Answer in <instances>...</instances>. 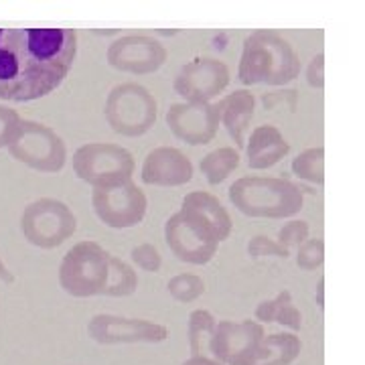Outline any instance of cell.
Here are the masks:
<instances>
[{
    "label": "cell",
    "instance_id": "35",
    "mask_svg": "<svg viewBox=\"0 0 365 365\" xmlns=\"http://www.w3.org/2000/svg\"><path fill=\"white\" fill-rule=\"evenodd\" d=\"M323 284H325V280L321 278V280H319V290H317V302H319L321 309H323Z\"/></svg>",
    "mask_w": 365,
    "mask_h": 365
},
{
    "label": "cell",
    "instance_id": "25",
    "mask_svg": "<svg viewBox=\"0 0 365 365\" xmlns=\"http://www.w3.org/2000/svg\"><path fill=\"white\" fill-rule=\"evenodd\" d=\"M167 290L177 302H193L205 294V282L197 274H177L167 284Z\"/></svg>",
    "mask_w": 365,
    "mask_h": 365
},
{
    "label": "cell",
    "instance_id": "32",
    "mask_svg": "<svg viewBox=\"0 0 365 365\" xmlns=\"http://www.w3.org/2000/svg\"><path fill=\"white\" fill-rule=\"evenodd\" d=\"M307 81L314 90H323L325 86V55L323 53L314 55L311 59V63L307 67Z\"/></svg>",
    "mask_w": 365,
    "mask_h": 365
},
{
    "label": "cell",
    "instance_id": "10",
    "mask_svg": "<svg viewBox=\"0 0 365 365\" xmlns=\"http://www.w3.org/2000/svg\"><path fill=\"white\" fill-rule=\"evenodd\" d=\"M91 205L98 220L112 230H130L143 223L148 211V199L144 191L132 181L93 187Z\"/></svg>",
    "mask_w": 365,
    "mask_h": 365
},
{
    "label": "cell",
    "instance_id": "1",
    "mask_svg": "<svg viewBox=\"0 0 365 365\" xmlns=\"http://www.w3.org/2000/svg\"><path fill=\"white\" fill-rule=\"evenodd\" d=\"M76 57V29H0V100L21 104L49 96Z\"/></svg>",
    "mask_w": 365,
    "mask_h": 365
},
{
    "label": "cell",
    "instance_id": "18",
    "mask_svg": "<svg viewBox=\"0 0 365 365\" xmlns=\"http://www.w3.org/2000/svg\"><path fill=\"white\" fill-rule=\"evenodd\" d=\"M290 153V143L284 134L272 124H262L252 132L248 144H246V157L248 167L254 170L270 169L278 165Z\"/></svg>",
    "mask_w": 365,
    "mask_h": 365
},
{
    "label": "cell",
    "instance_id": "26",
    "mask_svg": "<svg viewBox=\"0 0 365 365\" xmlns=\"http://www.w3.org/2000/svg\"><path fill=\"white\" fill-rule=\"evenodd\" d=\"M325 262V244L323 240H307L299 246L297 266L300 270H317Z\"/></svg>",
    "mask_w": 365,
    "mask_h": 365
},
{
    "label": "cell",
    "instance_id": "6",
    "mask_svg": "<svg viewBox=\"0 0 365 365\" xmlns=\"http://www.w3.org/2000/svg\"><path fill=\"white\" fill-rule=\"evenodd\" d=\"M157 112L158 106L155 96L136 81L118 83L106 98V122L120 136H144L155 126Z\"/></svg>",
    "mask_w": 365,
    "mask_h": 365
},
{
    "label": "cell",
    "instance_id": "9",
    "mask_svg": "<svg viewBox=\"0 0 365 365\" xmlns=\"http://www.w3.org/2000/svg\"><path fill=\"white\" fill-rule=\"evenodd\" d=\"M136 160L128 148L112 143H90L73 153V173L91 187L130 181Z\"/></svg>",
    "mask_w": 365,
    "mask_h": 365
},
{
    "label": "cell",
    "instance_id": "30",
    "mask_svg": "<svg viewBox=\"0 0 365 365\" xmlns=\"http://www.w3.org/2000/svg\"><path fill=\"white\" fill-rule=\"evenodd\" d=\"M21 120L23 118L19 116L16 110L9 106H0V148H6L11 144Z\"/></svg>",
    "mask_w": 365,
    "mask_h": 365
},
{
    "label": "cell",
    "instance_id": "19",
    "mask_svg": "<svg viewBox=\"0 0 365 365\" xmlns=\"http://www.w3.org/2000/svg\"><path fill=\"white\" fill-rule=\"evenodd\" d=\"M300 351L302 343L294 333H274L268 337L264 335L246 357L232 365H290L297 361Z\"/></svg>",
    "mask_w": 365,
    "mask_h": 365
},
{
    "label": "cell",
    "instance_id": "13",
    "mask_svg": "<svg viewBox=\"0 0 365 365\" xmlns=\"http://www.w3.org/2000/svg\"><path fill=\"white\" fill-rule=\"evenodd\" d=\"M167 47L148 35H124L116 39L106 53L108 63L124 73L148 76L167 63Z\"/></svg>",
    "mask_w": 365,
    "mask_h": 365
},
{
    "label": "cell",
    "instance_id": "23",
    "mask_svg": "<svg viewBox=\"0 0 365 365\" xmlns=\"http://www.w3.org/2000/svg\"><path fill=\"white\" fill-rule=\"evenodd\" d=\"M290 167L300 181L323 185L325 182V148L313 146V148L302 150L299 157L292 160Z\"/></svg>",
    "mask_w": 365,
    "mask_h": 365
},
{
    "label": "cell",
    "instance_id": "7",
    "mask_svg": "<svg viewBox=\"0 0 365 365\" xmlns=\"http://www.w3.org/2000/svg\"><path fill=\"white\" fill-rule=\"evenodd\" d=\"M6 148L14 160L39 173H59L67 163L63 138L47 124L35 120H21Z\"/></svg>",
    "mask_w": 365,
    "mask_h": 365
},
{
    "label": "cell",
    "instance_id": "29",
    "mask_svg": "<svg viewBox=\"0 0 365 365\" xmlns=\"http://www.w3.org/2000/svg\"><path fill=\"white\" fill-rule=\"evenodd\" d=\"M130 260L146 272H158L163 266V256L153 244H140V246L132 248Z\"/></svg>",
    "mask_w": 365,
    "mask_h": 365
},
{
    "label": "cell",
    "instance_id": "8",
    "mask_svg": "<svg viewBox=\"0 0 365 365\" xmlns=\"http://www.w3.org/2000/svg\"><path fill=\"white\" fill-rule=\"evenodd\" d=\"M21 232L31 246L53 250L78 232V217L63 201L43 197L23 209Z\"/></svg>",
    "mask_w": 365,
    "mask_h": 365
},
{
    "label": "cell",
    "instance_id": "28",
    "mask_svg": "<svg viewBox=\"0 0 365 365\" xmlns=\"http://www.w3.org/2000/svg\"><path fill=\"white\" fill-rule=\"evenodd\" d=\"M248 254L254 260H260V258H288V252L284 246H280L276 240H270L268 235H254L248 242Z\"/></svg>",
    "mask_w": 365,
    "mask_h": 365
},
{
    "label": "cell",
    "instance_id": "27",
    "mask_svg": "<svg viewBox=\"0 0 365 365\" xmlns=\"http://www.w3.org/2000/svg\"><path fill=\"white\" fill-rule=\"evenodd\" d=\"M311 234V225L309 222L302 220H292V222L284 223V227H280L278 232V244L284 246L290 252V248H299L300 244H304Z\"/></svg>",
    "mask_w": 365,
    "mask_h": 365
},
{
    "label": "cell",
    "instance_id": "4",
    "mask_svg": "<svg viewBox=\"0 0 365 365\" xmlns=\"http://www.w3.org/2000/svg\"><path fill=\"white\" fill-rule=\"evenodd\" d=\"M230 201L248 217L284 220L304 205L302 187L278 177H242L227 191Z\"/></svg>",
    "mask_w": 365,
    "mask_h": 365
},
{
    "label": "cell",
    "instance_id": "24",
    "mask_svg": "<svg viewBox=\"0 0 365 365\" xmlns=\"http://www.w3.org/2000/svg\"><path fill=\"white\" fill-rule=\"evenodd\" d=\"M138 288V276L130 264L112 256V268H110V284L106 297H130Z\"/></svg>",
    "mask_w": 365,
    "mask_h": 365
},
{
    "label": "cell",
    "instance_id": "14",
    "mask_svg": "<svg viewBox=\"0 0 365 365\" xmlns=\"http://www.w3.org/2000/svg\"><path fill=\"white\" fill-rule=\"evenodd\" d=\"M165 120L175 138L191 146L209 144L220 130V112L215 104H170Z\"/></svg>",
    "mask_w": 365,
    "mask_h": 365
},
{
    "label": "cell",
    "instance_id": "16",
    "mask_svg": "<svg viewBox=\"0 0 365 365\" xmlns=\"http://www.w3.org/2000/svg\"><path fill=\"white\" fill-rule=\"evenodd\" d=\"M140 179L153 187H181L193 179V163L175 146H157L144 158Z\"/></svg>",
    "mask_w": 365,
    "mask_h": 365
},
{
    "label": "cell",
    "instance_id": "17",
    "mask_svg": "<svg viewBox=\"0 0 365 365\" xmlns=\"http://www.w3.org/2000/svg\"><path fill=\"white\" fill-rule=\"evenodd\" d=\"M220 112V124L227 130L237 148L246 146V132L256 110V98L248 90H235L215 104Z\"/></svg>",
    "mask_w": 365,
    "mask_h": 365
},
{
    "label": "cell",
    "instance_id": "5",
    "mask_svg": "<svg viewBox=\"0 0 365 365\" xmlns=\"http://www.w3.org/2000/svg\"><path fill=\"white\" fill-rule=\"evenodd\" d=\"M112 254L98 242L83 240L67 250L59 266V284L69 297H106L110 284Z\"/></svg>",
    "mask_w": 365,
    "mask_h": 365
},
{
    "label": "cell",
    "instance_id": "11",
    "mask_svg": "<svg viewBox=\"0 0 365 365\" xmlns=\"http://www.w3.org/2000/svg\"><path fill=\"white\" fill-rule=\"evenodd\" d=\"M88 335L100 345H157L169 339V329L148 319H130L120 314H93L88 323Z\"/></svg>",
    "mask_w": 365,
    "mask_h": 365
},
{
    "label": "cell",
    "instance_id": "20",
    "mask_svg": "<svg viewBox=\"0 0 365 365\" xmlns=\"http://www.w3.org/2000/svg\"><path fill=\"white\" fill-rule=\"evenodd\" d=\"M256 319L260 321V325L262 323H278V325L288 327L292 331L302 329V314L294 307L288 290L278 292L270 300H262L256 307Z\"/></svg>",
    "mask_w": 365,
    "mask_h": 365
},
{
    "label": "cell",
    "instance_id": "33",
    "mask_svg": "<svg viewBox=\"0 0 365 365\" xmlns=\"http://www.w3.org/2000/svg\"><path fill=\"white\" fill-rule=\"evenodd\" d=\"M181 365H222L220 361H215L209 355H197V357H189L187 361H182Z\"/></svg>",
    "mask_w": 365,
    "mask_h": 365
},
{
    "label": "cell",
    "instance_id": "34",
    "mask_svg": "<svg viewBox=\"0 0 365 365\" xmlns=\"http://www.w3.org/2000/svg\"><path fill=\"white\" fill-rule=\"evenodd\" d=\"M0 280H2V282H13L14 280L13 272L6 268V264L2 262V258H0Z\"/></svg>",
    "mask_w": 365,
    "mask_h": 365
},
{
    "label": "cell",
    "instance_id": "15",
    "mask_svg": "<svg viewBox=\"0 0 365 365\" xmlns=\"http://www.w3.org/2000/svg\"><path fill=\"white\" fill-rule=\"evenodd\" d=\"M264 339V327L258 321H220L209 343V353L222 365H232L246 357Z\"/></svg>",
    "mask_w": 365,
    "mask_h": 365
},
{
    "label": "cell",
    "instance_id": "31",
    "mask_svg": "<svg viewBox=\"0 0 365 365\" xmlns=\"http://www.w3.org/2000/svg\"><path fill=\"white\" fill-rule=\"evenodd\" d=\"M262 104L266 110H274L278 106H287L290 112L297 110L299 104V91L297 90H276V91H266L262 96Z\"/></svg>",
    "mask_w": 365,
    "mask_h": 365
},
{
    "label": "cell",
    "instance_id": "22",
    "mask_svg": "<svg viewBox=\"0 0 365 365\" xmlns=\"http://www.w3.org/2000/svg\"><path fill=\"white\" fill-rule=\"evenodd\" d=\"M215 317L205 311V309H197L189 314V325H187V337H189V349L191 357L197 355H207L209 343L215 331Z\"/></svg>",
    "mask_w": 365,
    "mask_h": 365
},
{
    "label": "cell",
    "instance_id": "21",
    "mask_svg": "<svg viewBox=\"0 0 365 365\" xmlns=\"http://www.w3.org/2000/svg\"><path fill=\"white\" fill-rule=\"evenodd\" d=\"M199 167L209 185H220L240 167V153L234 146H220L201 158Z\"/></svg>",
    "mask_w": 365,
    "mask_h": 365
},
{
    "label": "cell",
    "instance_id": "12",
    "mask_svg": "<svg viewBox=\"0 0 365 365\" xmlns=\"http://www.w3.org/2000/svg\"><path fill=\"white\" fill-rule=\"evenodd\" d=\"M230 67L215 57H197L182 66L175 76L173 88L185 102L211 104L230 86Z\"/></svg>",
    "mask_w": 365,
    "mask_h": 365
},
{
    "label": "cell",
    "instance_id": "2",
    "mask_svg": "<svg viewBox=\"0 0 365 365\" xmlns=\"http://www.w3.org/2000/svg\"><path fill=\"white\" fill-rule=\"evenodd\" d=\"M232 227V215L217 197L207 191H191L182 197L181 209L165 223V242L177 260L203 266L215 258Z\"/></svg>",
    "mask_w": 365,
    "mask_h": 365
},
{
    "label": "cell",
    "instance_id": "3",
    "mask_svg": "<svg viewBox=\"0 0 365 365\" xmlns=\"http://www.w3.org/2000/svg\"><path fill=\"white\" fill-rule=\"evenodd\" d=\"M300 76V57L276 31H252L244 39L237 79L244 86H287Z\"/></svg>",
    "mask_w": 365,
    "mask_h": 365
}]
</instances>
